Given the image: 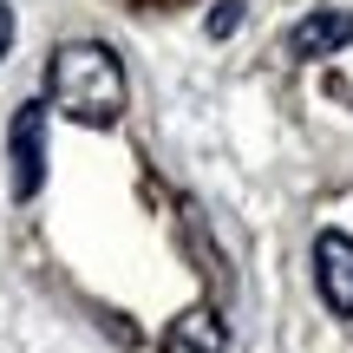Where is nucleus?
Segmentation results:
<instances>
[{
  "label": "nucleus",
  "mask_w": 353,
  "mask_h": 353,
  "mask_svg": "<svg viewBox=\"0 0 353 353\" xmlns=\"http://www.w3.org/2000/svg\"><path fill=\"white\" fill-rule=\"evenodd\" d=\"M46 92L79 125H118V112H125V65L99 39H65L46 65Z\"/></svg>",
  "instance_id": "1"
},
{
  "label": "nucleus",
  "mask_w": 353,
  "mask_h": 353,
  "mask_svg": "<svg viewBox=\"0 0 353 353\" xmlns=\"http://www.w3.org/2000/svg\"><path fill=\"white\" fill-rule=\"evenodd\" d=\"M7 157H13V196L33 203L39 183H46V105H39V99H26L20 112H13Z\"/></svg>",
  "instance_id": "2"
},
{
  "label": "nucleus",
  "mask_w": 353,
  "mask_h": 353,
  "mask_svg": "<svg viewBox=\"0 0 353 353\" xmlns=\"http://www.w3.org/2000/svg\"><path fill=\"white\" fill-rule=\"evenodd\" d=\"M314 281H321V301L334 314H353V236L347 229H327L314 242Z\"/></svg>",
  "instance_id": "3"
},
{
  "label": "nucleus",
  "mask_w": 353,
  "mask_h": 353,
  "mask_svg": "<svg viewBox=\"0 0 353 353\" xmlns=\"http://www.w3.org/2000/svg\"><path fill=\"white\" fill-rule=\"evenodd\" d=\"M347 39H353V13L347 7H314L307 20H294L288 59H327V52H341Z\"/></svg>",
  "instance_id": "4"
},
{
  "label": "nucleus",
  "mask_w": 353,
  "mask_h": 353,
  "mask_svg": "<svg viewBox=\"0 0 353 353\" xmlns=\"http://www.w3.org/2000/svg\"><path fill=\"white\" fill-rule=\"evenodd\" d=\"M164 353H229L223 321H216L210 307H190V314H176L170 334H164Z\"/></svg>",
  "instance_id": "5"
},
{
  "label": "nucleus",
  "mask_w": 353,
  "mask_h": 353,
  "mask_svg": "<svg viewBox=\"0 0 353 353\" xmlns=\"http://www.w3.org/2000/svg\"><path fill=\"white\" fill-rule=\"evenodd\" d=\"M236 20H242V0H216V13H210V33L223 39V33H236Z\"/></svg>",
  "instance_id": "6"
},
{
  "label": "nucleus",
  "mask_w": 353,
  "mask_h": 353,
  "mask_svg": "<svg viewBox=\"0 0 353 353\" xmlns=\"http://www.w3.org/2000/svg\"><path fill=\"white\" fill-rule=\"evenodd\" d=\"M7 46H13V7L0 0V52H7Z\"/></svg>",
  "instance_id": "7"
}]
</instances>
